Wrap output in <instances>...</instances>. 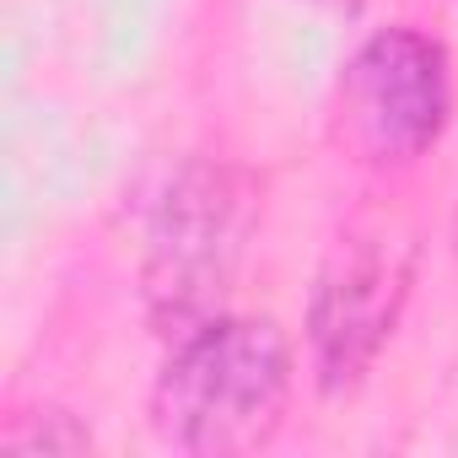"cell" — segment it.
<instances>
[{
    "mask_svg": "<svg viewBox=\"0 0 458 458\" xmlns=\"http://www.w3.org/2000/svg\"><path fill=\"white\" fill-rule=\"evenodd\" d=\"M410 276H415V249L399 221L372 216L335 238L308 308L313 361L329 394H345L372 372L410 297Z\"/></svg>",
    "mask_w": 458,
    "mask_h": 458,
    "instance_id": "cell-4",
    "label": "cell"
},
{
    "mask_svg": "<svg viewBox=\"0 0 458 458\" xmlns=\"http://www.w3.org/2000/svg\"><path fill=\"white\" fill-rule=\"evenodd\" d=\"M453 114L447 49L415 28L372 33L340 76V140L372 167H410L426 157Z\"/></svg>",
    "mask_w": 458,
    "mask_h": 458,
    "instance_id": "cell-3",
    "label": "cell"
},
{
    "mask_svg": "<svg viewBox=\"0 0 458 458\" xmlns=\"http://www.w3.org/2000/svg\"><path fill=\"white\" fill-rule=\"evenodd\" d=\"M259 226V183L238 162L194 157L167 183L146 238V308L162 335L183 340L221 318L249 238Z\"/></svg>",
    "mask_w": 458,
    "mask_h": 458,
    "instance_id": "cell-2",
    "label": "cell"
},
{
    "mask_svg": "<svg viewBox=\"0 0 458 458\" xmlns=\"http://www.w3.org/2000/svg\"><path fill=\"white\" fill-rule=\"evenodd\" d=\"M324 6H351V0H324Z\"/></svg>",
    "mask_w": 458,
    "mask_h": 458,
    "instance_id": "cell-5",
    "label": "cell"
},
{
    "mask_svg": "<svg viewBox=\"0 0 458 458\" xmlns=\"http://www.w3.org/2000/svg\"><path fill=\"white\" fill-rule=\"evenodd\" d=\"M292 404V345L270 318H210L173 340L151 394V420L167 447L238 458L265 447Z\"/></svg>",
    "mask_w": 458,
    "mask_h": 458,
    "instance_id": "cell-1",
    "label": "cell"
}]
</instances>
